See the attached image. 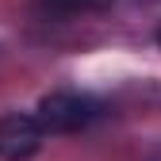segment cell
Segmentation results:
<instances>
[{
  "instance_id": "1",
  "label": "cell",
  "mask_w": 161,
  "mask_h": 161,
  "mask_svg": "<svg viewBox=\"0 0 161 161\" xmlns=\"http://www.w3.org/2000/svg\"><path fill=\"white\" fill-rule=\"evenodd\" d=\"M35 115L46 134H77L96 119V100L85 92H50L38 100Z\"/></svg>"
},
{
  "instance_id": "2",
  "label": "cell",
  "mask_w": 161,
  "mask_h": 161,
  "mask_svg": "<svg viewBox=\"0 0 161 161\" xmlns=\"http://www.w3.org/2000/svg\"><path fill=\"white\" fill-rule=\"evenodd\" d=\"M42 123L38 115H23V111H8L0 115V161H31L42 150Z\"/></svg>"
},
{
  "instance_id": "3",
  "label": "cell",
  "mask_w": 161,
  "mask_h": 161,
  "mask_svg": "<svg viewBox=\"0 0 161 161\" xmlns=\"http://www.w3.org/2000/svg\"><path fill=\"white\" fill-rule=\"evenodd\" d=\"M111 0H38V8L50 15H73V12H100Z\"/></svg>"
},
{
  "instance_id": "4",
  "label": "cell",
  "mask_w": 161,
  "mask_h": 161,
  "mask_svg": "<svg viewBox=\"0 0 161 161\" xmlns=\"http://www.w3.org/2000/svg\"><path fill=\"white\" fill-rule=\"evenodd\" d=\"M157 46H161V27H157Z\"/></svg>"
}]
</instances>
